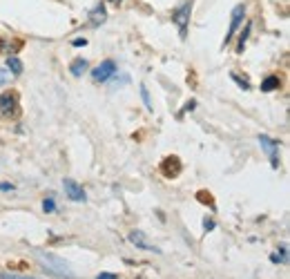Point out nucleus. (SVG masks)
<instances>
[{
  "mask_svg": "<svg viewBox=\"0 0 290 279\" xmlns=\"http://www.w3.org/2000/svg\"><path fill=\"white\" fill-rule=\"evenodd\" d=\"M36 259L41 261V268L47 275L58 277V279H76V272L69 268L65 259L56 257L52 253H45V250H36Z\"/></svg>",
  "mask_w": 290,
  "mask_h": 279,
  "instance_id": "nucleus-1",
  "label": "nucleus"
},
{
  "mask_svg": "<svg viewBox=\"0 0 290 279\" xmlns=\"http://www.w3.org/2000/svg\"><path fill=\"white\" fill-rule=\"evenodd\" d=\"M0 114L5 119H16L20 114V105H18V94L16 92H5L0 94Z\"/></svg>",
  "mask_w": 290,
  "mask_h": 279,
  "instance_id": "nucleus-2",
  "label": "nucleus"
},
{
  "mask_svg": "<svg viewBox=\"0 0 290 279\" xmlns=\"http://www.w3.org/2000/svg\"><path fill=\"white\" fill-rule=\"evenodd\" d=\"M190 11H192V3H183L178 9L172 11V20H174V25L178 27V33H181V38H186L188 33V22H190Z\"/></svg>",
  "mask_w": 290,
  "mask_h": 279,
  "instance_id": "nucleus-3",
  "label": "nucleus"
},
{
  "mask_svg": "<svg viewBox=\"0 0 290 279\" xmlns=\"http://www.w3.org/2000/svg\"><path fill=\"white\" fill-rule=\"evenodd\" d=\"M259 145H261V150L268 154V159H270V165L277 170V167H279V143L272 141V138L266 136V134H261V136H259Z\"/></svg>",
  "mask_w": 290,
  "mask_h": 279,
  "instance_id": "nucleus-4",
  "label": "nucleus"
},
{
  "mask_svg": "<svg viewBox=\"0 0 290 279\" xmlns=\"http://www.w3.org/2000/svg\"><path fill=\"white\" fill-rule=\"evenodd\" d=\"M114 74H116V63H114V60H103L98 67H94V69H92V78L96 83L110 81Z\"/></svg>",
  "mask_w": 290,
  "mask_h": 279,
  "instance_id": "nucleus-5",
  "label": "nucleus"
},
{
  "mask_svg": "<svg viewBox=\"0 0 290 279\" xmlns=\"http://www.w3.org/2000/svg\"><path fill=\"white\" fill-rule=\"evenodd\" d=\"M243 16H245V7H243V5H237V7L232 9V14H230V29H228V36H226V41H223V45H228V43L232 41L234 31L239 29V25H241Z\"/></svg>",
  "mask_w": 290,
  "mask_h": 279,
  "instance_id": "nucleus-6",
  "label": "nucleus"
},
{
  "mask_svg": "<svg viewBox=\"0 0 290 279\" xmlns=\"http://www.w3.org/2000/svg\"><path fill=\"white\" fill-rule=\"evenodd\" d=\"M130 241L136 246L138 250H148V253H161L159 246L150 243L148 237H145V232H141V230H132V232H130Z\"/></svg>",
  "mask_w": 290,
  "mask_h": 279,
  "instance_id": "nucleus-7",
  "label": "nucleus"
},
{
  "mask_svg": "<svg viewBox=\"0 0 290 279\" xmlns=\"http://www.w3.org/2000/svg\"><path fill=\"white\" fill-rule=\"evenodd\" d=\"M63 188H65V194L71 201H85V190L74 179H63Z\"/></svg>",
  "mask_w": 290,
  "mask_h": 279,
  "instance_id": "nucleus-8",
  "label": "nucleus"
},
{
  "mask_svg": "<svg viewBox=\"0 0 290 279\" xmlns=\"http://www.w3.org/2000/svg\"><path fill=\"white\" fill-rule=\"evenodd\" d=\"M161 172H163V177H167V179H174L181 175V161H178V156H167V159H163Z\"/></svg>",
  "mask_w": 290,
  "mask_h": 279,
  "instance_id": "nucleus-9",
  "label": "nucleus"
},
{
  "mask_svg": "<svg viewBox=\"0 0 290 279\" xmlns=\"http://www.w3.org/2000/svg\"><path fill=\"white\" fill-rule=\"evenodd\" d=\"M69 72H71V76H83L87 72V60L85 58H76L74 63L69 65Z\"/></svg>",
  "mask_w": 290,
  "mask_h": 279,
  "instance_id": "nucleus-10",
  "label": "nucleus"
},
{
  "mask_svg": "<svg viewBox=\"0 0 290 279\" xmlns=\"http://www.w3.org/2000/svg\"><path fill=\"white\" fill-rule=\"evenodd\" d=\"M279 85H281V81H279L277 76H268L264 83H261V92H275V89H279Z\"/></svg>",
  "mask_w": 290,
  "mask_h": 279,
  "instance_id": "nucleus-11",
  "label": "nucleus"
},
{
  "mask_svg": "<svg viewBox=\"0 0 290 279\" xmlns=\"http://www.w3.org/2000/svg\"><path fill=\"white\" fill-rule=\"evenodd\" d=\"M7 69H11V74H22V69H25V67H22V63H20V58H16V56H9L7 58Z\"/></svg>",
  "mask_w": 290,
  "mask_h": 279,
  "instance_id": "nucleus-12",
  "label": "nucleus"
},
{
  "mask_svg": "<svg viewBox=\"0 0 290 279\" xmlns=\"http://www.w3.org/2000/svg\"><path fill=\"white\" fill-rule=\"evenodd\" d=\"M105 16H107V14H105V7H103V5H98V7L92 11V25L105 22Z\"/></svg>",
  "mask_w": 290,
  "mask_h": 279,
  "instance_id": "nucleus-13",
  "label": "nucleus"
},
{
  "mask_svg": "<svg viewBox=\"0 0 290 279\" xmlns=\"http://www.w3.org/2000/svg\"><path fill=\"white\" fill-rule=\"evenodd\" d=\"M248 33H250V22L245 25V29H243V33H241V38H239V45H237V52H239V54L243 52V45H245V41H248Z\"/></svg>",
  "mask_w": 290,
  "mask_h": 279,
  "instance_id": "nucleus-14",
  "label": "nucleus"
},
{
  "mask_svg": "<svg viewBox=\"0 0 290 279\" xmlns=\"http://www.w3.org/2000/svg\"><path fill=\"white\" fill-rule=\"evenodd\" d=\"M43 210H45V212H54V210H56L54 199H45V201H43Z\"/></svg>",
  "mask_w": 290,
  "mask_h": 279,
  "instance_id": "nucleus-15",
  "label": "nucleus"
},
{
  "mask_svg": "<svg viewBox=\"0 0 290 279\" xmlns=\"http://www.w3.org/2000/svg\"><path fill=\"white\" fill-rule=\"evenodd\" d=\"M232 81L237 83L239 87H243V89H250V85H248V81H243V78H239L237 74H232Z\"/></svg>",
  "mask_w": 290,
  "mask_h": 279,
  "instance_id": "nucleus-16",
  "label": "nucleus"
},
{
  "mask_svg": "<svg viewBox=\"0 0 290 279\" xmlns=\"http://www.w3.org/2000/svg\"><path fill=\"white\" fill-rule=\"evenodd\" d=\"M141 96L145 100V105H148V110H152V103H150V94H148V89H145V85H141Z\"/></svg>",
  "mask_w": 290,
  "mask_h": 279,
  "instance_id": "nucleus-17",
  "label": "nucleus"
},
{
  "mask_svg": "<svg viewBox=\"0 0 290 279\" xmlns=\"http://www.w3.org/2000/svg\"><path fill=\"white\" fill-rule=\"evenodd\" d=\"M0 279H36V277H22V275H11V272H3Z\"/></svg>",
  "mask_w": 290,
  "mask_h": 279,
  "instance_id": "nucleus-18",
  "label": "nucleus"
},
{
  "mask_svg": "<svg viewBox=\"0 0 290 279\" xmlns=\"http://www.w3.org/2000/svg\"><path fill=\"white\" fill-rule=\"evenodd\" d=\"M7 81H9V72L0 69V87H3V85H7Z\"/></svg>",
  "mask_w": 290,
  "mask_h": 279,
  "instance_id": "nucleus-19",
  "label": "nucleus"
},
{
  "mask_svg": "<svg viewBox=\"0 0 290 279\" xmlns=\"http://www.w3.org/2000/svg\"><path fill=\"white\" fill-rule=\"evenodd\" d=\"M96 279H119V275H114V272H100Z\"/></svg>",
  "mask_w": 290,
  "mask_h": 279,
  "instance_id": "nucleus-20",
  "label": "nucleus"
},
{
  "mask_svg": "<svg viewBox=\"0 0 290 279\" xmlns=\"http://www.w3.org/2000/svg\"><path fill=\"white\" fill-rule=\"evenodd\" d=\"M71 45H74V47H85V45H87V41H85V38H76V41L71 43Z\"/></svg>",
  "mask_w": 290,
  "mask_h": 279,
  "instance_id": "nucleus-21",
  "label": "nucleus"
},
{
  "mask_svg": "<svg viewBox=\"0 0 290 279\" xmlns=\"http://www.w3.org/2000/svg\"><path fill=\"white\" fill-rule=\"evenodd\" d=\"M203 228H205V230H212V228H214V221H212V219H205V221H203Z\"/></svg>",
  "mask_w": 290,
  "mask_h": 279,
  "instance_id": "nucleus-22",
  "label": "nucleus"
},
{
  "mask_svg": "<svg viewBox=\"0 0 290 279\" xmlns=\"http://www.w3.org/2000/svg\"><path fill=\"white\" fill-rule=\"evenodd\" d=\"M0 190H3V192H9V190H14V186H11V183H0Z\"/></svg>",
  "mask_w": 290,
  "mask_h": 279,
  "instance_id": "nucleus-23",
  "label": "nucleus"
},
{
  "mask_svg": "<svg viewBox=\"0 0 290 279\" xmlns=\"http://www.w3.org/2000/svg\"><path fill=\"white\" fill-rule=\"evenodd\" d=\"M112 3H121V0H112Z\"/></svg>",
  "mask_w": 290,
  "mask_h": 279,
  "instance_id": "nucleus-24",
  "label": "nucleus"
}]
</instances>
